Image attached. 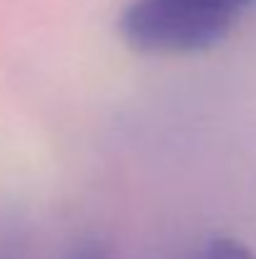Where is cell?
<instances>
[{"label": "cell", "mask_w": 256, "mask_h": 259, "mask_svg": "<svg viewBox=\"0 0 256 259\" xmlns=\"http://www.w3.org/2000/svg\"><path fill=\"white\" fill-rule=\"evenodd\" d=\"M256 0H131L121 15V35L138 53L181 56L221 43Z\"/></svg>", "instance_id": "1"}, {"label": "cell", "mask_w": 256, "mask_h": 259, "mask_svg": "<svg viewBox=\"0 0 256 259\" xmlns=\"http://www.w3.org/2000/svg\"><path fill=\"white\" fill-rule=\"evenodd\" d=\"M0 259H33L30 234L18 219L0 217Z\"/></svg>", "instance_id": "2"}, {"label": "cell", "mask_w": 256, "mask_h": 259, "mask_svg": "<svg viewBox=\"0 0 256 259\" xmlns=\"http://www.w3.org/2000/svg\"><path fill=\"white\" fill-rule=\"evenodd\" d=\"M201 259H256V254L239 239L231 237H216L203 247Z\"/></svg>", "instance_id": "3"}, {"label": "cell", "mask_w": 256, "mask_h": 259, "mask_svg": "<svg viewBox=\"0 0 256 259\" xmlns=\"http://www.w3.org/2000/svg\"><path fill=\"white\" fill-rule=\"evenodd\" d=\"M66 259H116L113 252L103 244V242H95V239H83L78 242Z\"/></svg>", "instance_id": "4"}]
</instances>
